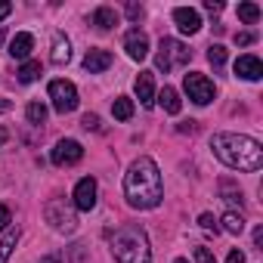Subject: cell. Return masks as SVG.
Returning <instances> with one entry per match:
<instances>
[{"mask_svg":"<svg viewBox=\"0 0 263 263\" xmlns=\"http://www.w3.org/2000/svg\"><path fill=\"white\" fill-rule=\"evenodd\" d=\"M124 195H127L130 208H140V211H152L161 204V198H164L161 171L149 155H140L130 164V171L124 177Z\"/></svg>","mask_w":263,"mask_h":263,"instance_id":"obj_1","label":"cell"},{"mask_svg":"<svg viewBox=\"0 0 263 263\" xmlns=\"http://www.w3.org/2000/svg\"><path fill=\"white\" fill-rule=\"evenodd\" d=\"M211 149L232 171L254 174V171L263 167V146L254 137H245V134H214L211 137Z\"/></svg>","mask_w":263,"mask_h":263,"instance_id":"obj_2","label":"cell"},{"mask_svg":"<svg viewBox=\"0 0 263 263\" xmlns=\"http://www.w3.org/2000/svg\"><path fill=\"white\" fill-rule=\"evenodd\" d=\"M111 254L118 263H149L152 260L149 238L140 226H121L111 238Z\"/></svg>","mask_w":263,"mask_h":263,"instance_id":"obj_3","label":"cell"},{"mask_svg":"<svg viewBox=\"0 0 263 263\" xmlns=\"http://www.w3.org/2000/svg\"><path fill=\"white\" fill-rule=\"evenodd\" d=\"M192 59V50L186 47V44H180V41H174V37H161V47H158V56H155V65H158V71H174V68H180V65H186Z\"/></svg>","mask_w":263,"mask_h":263,"instance_id":"obj_4","label":"cell"},{"mask_svg":"<svg viewBox=\"0 0 263 263\" xmlns=\"http://www.w3.org/2000/svg\"><path fill=\"white\" fill-rule=\"evenodd\" d=\"M44 217L47 223L56 229V232H74L78 229V214H74V204H68L65 198H50L47 208H44Z\"/></svg>","mask_w":263,"mask_h":263,"instance_id":"obj_5","label":"cell"},{"mask_svg":"<svg viewBox=\"0 0 263 263\" xmlns=\"http://www.w3.org/2000/svg\"><path fill=\"white\" fill-rule=\"evenodd\" d=\"M50 99L59 115H68L78 108V87L71 81H50Z\"/></svg>","mask_w":263,"mask_h":263,"instance_id":"obj_6","label":"cell"},{"mask_svg":"<svg viewBox=\"0 0 263 263\" xmlns=\"http://www.w3.org/2000/svg\"><path fill=\"white\" fill-rule=\"evenodd\" d=\"M183 87H186V93H189V99H192L195 105H208V102L214 99V84H211L204 74H198V71H189V74L183 78Z\"/></svg>","mask_w":263,"mask_h":263,"instance_id":"obj_7","label":"cell"},{"mask_svg":"<svg viewBox=\"0 0 263 263\" xmlns=\"http://www.w3.org/2000/svg\"><path fill=\"white\" fill-rule=\"evenodd\" d=\"M50 158H53V164H59V167H71V164H78V161L84 158V146H81L78 140H59Z\"/></svg>","mask_w":263,"mask_h":263,"instance_id":"obj_8","label":"cell"},{"mask_svg":"<svg viewBox=\"0 0 263 263\" xmlns=\"http://www.w3.org/2000/svg\"><path fill=\"white\" fill-rule=\"evenodd\" d=\"M124 50H127L130 59L143 62V59L149 56V37H146V31H140V28L127 31V37H124Z\"/></svg>","mask_w":263,"mask_h":263,"instance_id":"obj_9","label":"cell"},{"mask_svg":"<svg viewBox=\"0 0 263 263\" xmlns=\"http://www.w3.org/2000/svg\"><path fill=\"white\" fill-rule=\"evenodd\" d=\"M74 208H78V211L96 208V180H93V177L78 180V186H74Z\"/></svg>","mask_w":263,"mask_h":263,"instance_id":"obj_10","label":"cell"},{"mask_svg":"<svg viewBox=\"0 0 263 263\" xmlns=\"http://www.w3.org/2000/svg\"><path fill=\"white\" fill-rule=\"evenodd\" d=\"M174 22H177V28H180L183 34H195V31L201 28V16H198L195 10H189V7H177V10H174Z\"/></svg>","mask_w":263,"mask_h":263,"instance_id":"obj_11","label":"cell"},{"mask_svg":"<svg viewBox=\"0 0 263 263\" xmlns=\"http://www.w3.org/2000/svg\"><path fill=\"white\" fill-rule=\"evenodd\" d=\"M235 74L245 81H260L263 78V62L257 56H238L235 59Z\"/></svg>","mask_w":263,"mask_h":263,"instance_id":"obj_12","label":"cell"},{"mask_svg":"<svg viewBox=\"0 0 263 263\" xmlns=\"http://www.w3.org/2000/svg\"><path fill=\"white\" fill-rule=\"evenodd\" d=\"M137 99L146 108L155 105V74L152 71H140V78H137Z\"/></svg>","mask_w":263,"mask_h":263,"instance_id":"obj_13","label":"cell"},{"mask_svg":"<svg viewBox=\"0 0 263 263\" xmlns=\"http://www.w3.org/2000/svg\"><path fill=\"white\" fill-rule=\"evenodd\" d=\"M111 62H115V56L108 50H87V56H84V68L90 74H102Z\"/></svg>","mask_w":263,"mask_h":263,"instance_id":"obj_14","label":"cell"},{"mask_svg":"<svg viewBox=\"0 0 263 263\" xmlns=\"http://www.w3.org/2000/svg\"><path fill=\"white\" fill-rule=\"evenodd\" d=\"M31 50H34V37H31L28 31H19V34L10 41V50H7V53H10L13 59H28Z\"/></svg>","mask_w":263,"mask_h":263,"instance_id":"obj_15","label":"cell"},{"mask_svg":"<svg viewBox=\"0 0 263 263\" xmlns=\"http://www.w3.org/2000/svg\"><path fill=\"white\" fill-rule=\"evenodd\" d=\"M50 59H53V65H65L71 59V44H68V37L62 31H53V53H50Z\"/></svg>","mask_w":263,"mask_h":263,"instance_id":"obj_16","label":"cell"},{"mask_svg":"<svg viewBox=\"0 0 263 263\" xmlns=\"http://www.w3.org/2000/svg\"><path fill=\"white\" fill-rule=\"evenodd\" d=\"M93 25H96L99 31H111V28L118 25V13H115L111 7H99V10L93 13Z\"/></svg>","mask_w":263,"mask_h":263,"instance_id":"obj_17","label":"cell"},{"mask_svg":"<svg viewBox=\"0 0 263 263\" xmlns=\"http://www.w3.org/2000/svg\"><path fill=\"white\" fill-rule=\"evenodd\" d=\"M155 99L161 102V108H164L167 115H180V105H183V102H180V93H177L174 87H164Z\"/></svg>","mask_w":263,"mask_h":263,"instance_id":"obj_18","label":"cell"},{"mask_svg":"<svg viewBox=\"0 0 263 263\" xmlns=\"http://www.w3.org/2000/svg\"><path fill=\"white\" fill-rule=\"evenodd\" d=\"M111 115H115L118 121H130V118H134V99L118 96V99L111 102Z\"/></svg>","mask_w":263,"mask_h":263,"instance_id":"obj_19","label":"cell"},{"mask_svg":"<svg viewBox=\"0 0 263 263\" xmlns=\"http://www.w3.org/2000/svg\"><path fill=\"white\" fill-rule=\"evenodd\" d=\"M220 223H223V229H226V232H232V235H241V232H245V217H241V214H235V211H226Z\"/></svg>","mask_w":263,"mask_h":263,"instance_id":"obj_20","label":"cell"},{"mask_svg":"<svg viewBox=\"0 0 263 263\" xmlns=\"http://www.w3.org/2000/svg\"><path fill=\"white\" fill-rule=\"evenodd\" d=\"M16 241H19V229H10V232L4 235V241H0V263H7V260H10Z\"/></svg>","mask_w":263,"mask_h":263,"instance_id":"obj_21","label":"cell"},{"mask_svg":"<svg viewBox=\"0 0 263 263\" xmlns=\"http://www.w3.org/2000/svg\"><path fill=\"white\" fill-rule=\"evenodd\" d=\"M25 118H28V124L41 127V124L47 121V105H44V102H31V105L25 108Z\"/></svg>","mask_w":263,"mask_h":263,"instance_id":"obj_22","label":"cell"},{"mask_svg":"<svg viewBox=\"0 0 263 263\" xmlns=\"http://www.w3.org/2000/svg\"><path fill=\"white\" fill-rule=\"evenodd\" d=\"M41 71H44V68H41V62H34V59H31V62H25V65L19 68V81H22V84H31V81H37V78H41Z\"/></svg>","mask_w":263,"mask_h":263,"instance_id":"obj_23","label":"cell"},{"mask_svg":"<svg viewBox=\"0 0 263 263\" xmlns=\"http://www.w3.org/2000/svg\"><path fill=\"white\" fill-rule=\"evenodd\" d=\"M208 62H211L214 68H223V65H226V47H223V44H211V47H208Z\"/></svg>","mask_w":263,"mask_h":263,"instance_id":"obj_24","label":"cell"},{"mask_svg":"<svg viewBox=\"0 0 263 263\" xmlns=\"http://www.w3.org/2000/svg\"><path fill=\"white\" fill-rule=\"evenodd\" d=\"M238 19L248 22V25H254L260 19V7L257 4H238Z\"/></svg>","mask_w":263,"mask_h":263,"instance_id":"obj_25","label":"cell"},{"mask_svg":"<svg viewBox=\"0 0 263 263\" xmlns=\"http://www.w3.org/2000/svg\"><path fill=\"white\" fill-rule=\"evenodd\" d=\"M192 254H195V263H217V257H214L211 248H204V245H198Z\"/></svg>","mask_w":263,"mask_h":263,"instance_id":"obj_26","label":"cell"},{"mask_svg":"<svg viewBox=\"0 0 263 263\" xmlns=\"http://www.w3.org/2000/svg\"><path fill=\"white\" fill-rule=\"evenodd\" d=\"M198 223H201V229H204V232H217V229H220V226H217V220H214V214H201V217H198Z\"/></svg>","mask_w":263,"mask_h":263,"instance_id":"obj_27","label":"cell"},{"mask_svg":"<svg viewBox=\"0 0 263 263\" xmlns=\"http://www.w3.org/2000/svg\"><path fill=\"white\" fill-rule=\"evenodd\" d=\"M81 127H84V130H99V127H102V124H99V115H84V118H81Z\"/></svg>","mask_w":263,"mask_h":263,"instance_id":"obj_28","label":"cell"},{"mask_svg":"<svg viewBox=\"0 0 263 263\" xmlns=\"http://www.w3.org/2000/svg\"><path fill=\"white\" fill-rule=\"evenodd\" d=\"M220 189H223V195H226V201H238V204H241V192H235V189H232V183H223Z\"/></svg>","mask_w":263,"mask_h":263,"instance_id":"obj_29","label":"cell"},{"mask_svg":"<svg viewBox=\"0 0 263 263\" xmlns=\"http://www.w3.org/2000/svg\"><path fill=\"white\" fill-rule=\"evenodd\" d=\"M10 223H13V217H10V208H7V204H0V232H4Z\"/></svg>","mask_w":263,"mask_h":263,"instance_id":"obj_30","label":"cell"},{"mask_svg":"<svg viewBox=\"0 0 263 263\" xmlns=\"http://www.w3.org/2000/svg\"><path fill=\"white\" fill-rule=\"evenodd\" d=\"M235 44H238V47H251V44H254V34H251V31H241V34H235Z\"/></svg>","mask_w":263,"mask_h":263,"instance_id":"obj_31","label":"cell"},{"mask_svg":"<svg viewBox=\"0 0 263 263\" xmlns=\"http://www.w3.org/2000/svg\"><path fill=\"white\" fill-rule=\"evenodd\" d=\"M226 263H245V254L235 248V251H229V257H226Z\"/></svg>","mask_w":263,"mask_h":263,"instance_id":"obj_32","label":"cell"},{"mask_svg":"<svg viewBox=\"0 0 263 263\" xmlns=\"http://www.w3.org/2000/svg\"><path fill=\"white\" fill-rule=\"evenodd\" d=\"M10 13H13V4H7V0H0V22H4Z\"/></svg>","mask_w":263,"mask_h":263,"instance_id":"obj_33","label":"cell"},{"mask_svg":"<svg viewBox=\"0 0 263 263\" xmlns=\"http://www.w3.org/2000/svg\"><path fill=\"white\" fill-rule=\"evenodd\" d=\"M127 16H130V19H140V16H143V7H137V4H130V7H127Z\"/></svg>","mask_w":263,"mask_h":263,"instance_id":"obj_34","label":"cell"},{"mask_svg":"<svg viewBox=\"0 0 263 263\" xmlns=\"http://www.w3.org/2000/svg\"><path fill=\"white\" fill-rule=\"evenodd\" d=\"M204 10H208V13H220V10H223V4H217V0H208Z\"/></svg>","mask_w":263,"mask_h":263,"instance_id":"obj_35","label":"cell"},{"mask_svg":"<svg viewBox=\"0 0 263 263\" xmlns=\"http://www.w3.org/2000/svg\"><path fill=\"white\" fill-rule=\"evenodd\" d=\"M192 127H195V121H183V124H180L177 130H180V134H189V130H192Z\"/></svg>","mask_w":263,"mask_h":263,"instance_id":"obj_36","label":"cell"},{"mask_svg":"<svg viewBox=\"0 0 263 263\" xmlns=\"http://www.w3.org/2000/svg\"><path fill=\"white\" fill-rule=\"evenodd\" d=\"M41 263H62V257H59V254H47Z\"/></svg>","mask_w":263,"mask_h":263,"instance_id":"obj_37","label":"cell"},{"mask_svg":"<svg viewBox=\"0 0 263 263\" xmlns=\"http://www.w3.org/2000/svg\"><path fill=\"white\" fill-rule=\"evenodd\" d=\"M13 108V102L10 99H4V96H0V115H4V111H10Z\"/></svg>","mask_w":263,"mask_h":263,"instance_id":"obj_38","label":"cell"},{"mask_svg":"<svg viewBox=\"0 0 263 263\" xmlns=\"http://www.w3.org/2000/svg\"><path fill=\"white\" fill-rule=\"evenodd\" d=\"M254 245H257V248L263 245V229H257V232H254Z\"/></svg>","mask_w":263,"mask_h":263,"instance_id":"obj_39","label":"cell"},{"mask_svg":"<svg viewBox=\"0 0 263 263\" xmlns=\"http://www.w3.org/2000/svg\"><path fill=\"white\" fill-rule=\"evenodd\" d=\"M7 137H10V134H7V127H0V143H4Z\"/></svg>","mask_w":263,"mask_h":263,"instance_id":"obj_40","label":"cell"},{"mask_svg":"<svg viewBox=\"0 0 263 263\" xmlns=\"http://www.w3.org/2000/svg\"><path fill=\"white\" fill-rule=\"evenodd\" d=\"M4 37H7V31H4V25H0V44H4Z\"/></svg>","mask_w":263,"mask_h":263,"instance_id":"obj_41","label":"cell"},{"mask_svg":"<svg viewBox=\"0 0 263 263\" xmlns=\"http://www.w3.org/2000/svg\"><path fill=\"white\" fill-rule=\"evenodd\" d=\"M174 263H189V260H183V257H180V260H174Z\"/></svg>","mask_w":263,"mask_h":263,"instance_id":"obj_42","label":"cell"}]
</instances>
